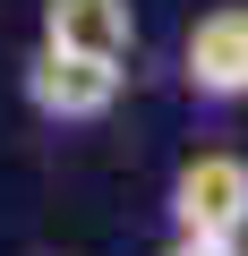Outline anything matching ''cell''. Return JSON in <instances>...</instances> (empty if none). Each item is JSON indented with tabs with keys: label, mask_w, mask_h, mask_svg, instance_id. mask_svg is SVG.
I'll return each mask as SVG.
<instances>
[{
	"label": "cell",
	"mask_w": 248,
	"mask_h": 256,
	"mask_svg": "<svg viewBox=\"0 0 248 256\" xmlns=\"http://www.w3.org/2000/svg\"><path fill=\"white\" fill-rule=\"evenodd\" d=\"M18 94L43 128H103L129 94V60H94V52H60V43H35L18 60Z\"/></svg>",
	"instance_id": "1"
},
{
	"label": "cell",
	"mask_w": 248,
	"mask_h": 256,
	"mask_svg": "<svg viewBox=\"0 0 248 256\" xmlns=\"http://www.w3.org/2000/svg\"><path fill=\"white\" fill-rule=\"evenodd\" d=\"M163 256H248V239H197V230H171Z\"/></svg>",
	"instance_id": "5"
},
{
	"label": "cell",
	"mask_w": 248,
	"mask_h": 256,
	"mask_svg": "<svg viewBox=\"0 0 248 256\" xmlns=\"http://www.w3.org/2000/svg\"><path fill=\"white\" fill-rule=\"evenodd\" d=\"M35 43L94 52V60H137V0H43Z\"/></svg>",
	"instance_id": "4"
},
{
	"label": "cell",
	"mask_w": 248,
	"mask_h": 256,
	"mask_svg": "<svg viewBox=\"0 0 248 256\" xmlns=\"http://www.w3.org/2000/svg\"><path fill=\"white\" fill-rule=\"evenodd\" d=\"M180 86L197 111H239L248 102V0H222V9L188 18L180 34Z\"/></svg>",
	"instance_id": "2"
},
{
	"label": "cell",
	"mask_w": 248,
	"mask_h": 256,
	"mask_svg": "<svg viewBox=\"0 0 248 256\" xmlns=\"http://www.w3.org/2000/svg\"><path fill=\"white\" fill-rule=\"evenodd\" d=\"M171 230H197V239H248V154L231 146H205L171 171Z\"/></svg>",
	"instance_id": "3"
}]
</instances>
